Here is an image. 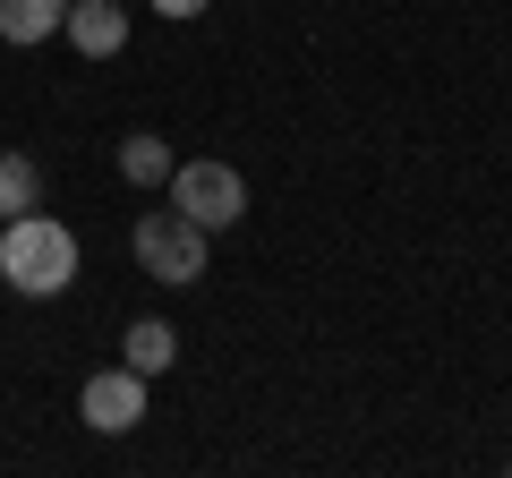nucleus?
<instances>
[{
	"label": "nucleus",
	"mask_w": 512,
	"mask_h": 478,
	"mask_svg": "<svg viewBox=\"0 0 512 478\" xmlns=\"http://www.w3.org/2000/svg\"><path fill=\"white\" fill-rule=\"evenodd\" d=\"M163 188H171V214H188L205 239H214V231H231V222L248 214V180H239V171L222 163V154L171 163V180H163Z\"/></svg>",
	"instance_id": "f03ea898"
},
{
	"label": "nucleus",
	"mask_w": 512,
	"mask_h": 478,
	"mask_svg": "<svg viewBox=\"0 0 512 478\" xmlns=\"http://www.w3.org/2000/svg\"><path fill=\"white\" fill-rule=\"evenodd\" d=\"M0 282L18 299H60L77 282V231L69 222H52L35 205V214H9L0 222Z\"/></svg>",
	"instance_id": "f257e3e1"
},
{
	"label": "nucleus",
	"mask_w": 512,
	"mask_h": 478,
	"mask_svg": "<svg viewBox=\"0 0 512 478\" xmlns=\"http://www.w3.org/2000/svg\"><path fill=\"white\" fill-rule=\"evenodd\" d=\"M171 163H180V154H171L154 129H128V137H120V180H128V188H163Z\"/></svg>",
	"instance_id": "0eeeda50"
},
{
	"label": "nucleus",
	"mask_w": 512,
	"mask_h": 478,
	"mask_svg": "<svg viewBox=\"0 0 512 478\" xmlns=\"http://www.w3.org/2000/svg\"><path fill=\"white\" fill-rule=\"evenodd\" d=\"M214 0H154V18H205Z\"/></svg>",
	"instance_id": "9d476101"
},
{
	"label": "nucleus",
	"mask_w": 512,
	"mask_h": 478,
	"mask_svg": "<svg viewBox=\"0 0 512 478\" xmlns=\"http://www.w3.org/2000/svg\"><path fill=\"white\" fill-rule=\"evenodd\" d=\"M60 35H69L86 60H120L128 52V9H120V0H69Z\"/></svg>",
	"instance_id": "39448f33"
},
{
	"label": "nucleus",
	"mask_w": 512,
	"mask_h": 478,
	"mask_svg": "<svg viewBox=\"0 0 512 478\" xmlns=\"http://www.w3.org/2000/svg\"><path fill=\"white\" fill-rule=\"evenodd\" d=\"M171 359H180V333L163 325V316H137V325L120 333V368H137L154 385V376H171Z\"/></svg>",
	"instance_id": "423d86ee"
},
{
	"label": "nucleus",
	"mask_w": 512,
	"mask_h": 478,
	"mask_svg": "<svg viewBox=\"0 0 512 478\" xmlns=\"http://www.w3.org/2000/svg\"><path fill=\"white\" fill-rule=\"evenodd\" d=\"M128 257L146 265L154 282L188 291V282H205V231H197L188 214H137V231H128Z\"/></svg>",
	"instance_id": "7ed1b4c3"
},
{
	"label": "nucleus",
	"mask_w": 512,
	"mask_h": 478,
	"mask_svg": "<svg viewBox=\"0 0 512 478\" xmlns=\"http://www.w3.org/2000/svg\"><path fill=\"white\" fill-rule=\"evenodd\" d=\"M60 18H69V0H0V43H43V35H60Z\"/></svg>",
	"instance_id": "6e6552de"
},
{
	"label": "nucleus",
	"mask_w": 512,
	"mask_h": 478,
	"mask_svg": "<svg viewBox=\"0 0 512 478\" xmlns=\"http://www.w3.org/2000/svg\"><path fill=\"white\" fill-rule=\"evenodd\" d=\"M35 205H43V163L35 154H0V222L35 214Z\"/></svg>",
	"instance_id": "1a4fd4ad"
},
{
	"label": "nucleus",
	"mask_w": 512,
	"mask_h": 478,
	"mask_svg": "<svg viewBox=\"0 0 512 478\" xmlns=\"http://www.w3.org/2000/svg\"><path fill=\"white\" fill-rule=\"evenodd\" d=\"M77 419H86L94 436H128V427L146 419V376L137 368H94L86 385H77Z\"/></svg>",
	"instance_id": "20e7f679"
}]
</instances>
